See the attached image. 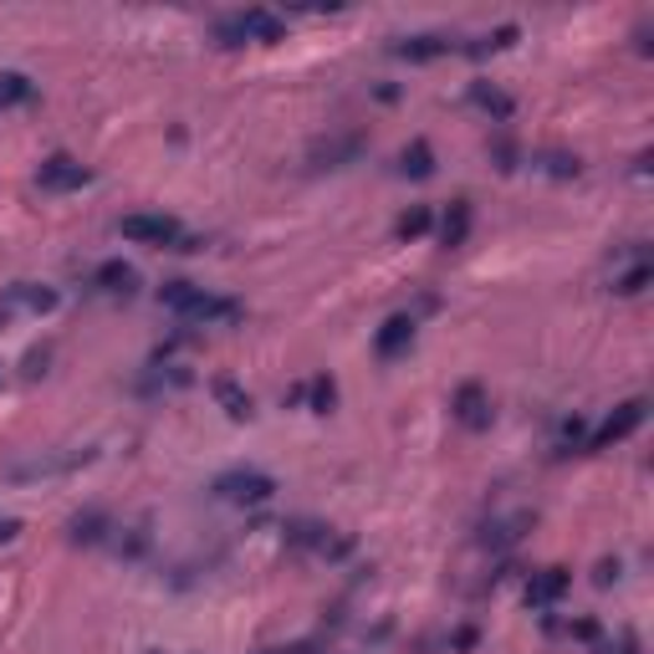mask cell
Returning a JSON list of instances; mask_svg holds the SVG:
<instances>
[{
	"instance_id": "20",
	"label": "cell",
	"mask_w": 654,
	"mask_h": 654,
	"mask_svg": "<svg viewBox=\"0 0 654 654\" xmlns=\"http://www.w3.org/2000/svg\"><path fill=\"white\" fill-rule=\"evenodd\" d=\"M517 36H521L517 26H496V31H486V36H471V42H461L455 52H465V57H496V52H506Z\"/></svg>"
},
{
	"instance_id": "24",
	"label": "cell",
	"mask_w": 654,
	"mask_h": 654,
	"mask_svg": "<svg viewBox=\"0 0 654 654\" xmlns=\"http://www.w3.org/2000/svg\"><path fill=\"white\" fill-rule=\"evenodd\" d=\"M521 527H532L527 511H517V517H496L486 532H481V542H486V548H511V542L521 537Z\"/></svg>"
},
{
	"instance_id": "25",
	"label": "cell",
	"mask_w": 654,
	"mask_h": 654,
	"mask_svg": "<svg viewBox=\"0 0 654 654\" xmlns=\"http://www.w3.org/2000/svg\"><path fill=\"white\" fill-rule=\"evenodd\" d=\"M430 225H435L430 205H409V210L399 215V225H394V236H399V240H419L425 230H430Z\"/></svg>"
},
{
	"instance_id": "9",
	"label": "cell",
	"mask_w": 654,
	"mask_h": 654,
	"mask_svg": "<svg viewBox=\"0 0 654 654\" xmlns=\"http://www.w3.org/2000/svg\"><path fill=\"white\" fill-rule=\"evenodd\" d=\"M36 184L52 194H67V190L92 184V169L82 159H72V154H52V159H42V169H36Z\"/></svg>"
},
{
	"instance_id": "10",
	"label": "cell",
	"mask_w": 654,
	"mask_h": 654,
	"mask_svg": "<svg viewBox=\"0 0 654 654\" xmlns=\"http://www.w3.org/2000/svg\"><path fill=\"white\" fill-rule=\"evenodd\" d=\"M455 36H446V31H419V36H394L388 42V57H399V61H435V57H446V52H455Z\"/></svg>"
},
{
	"instance_id": "3",
	"label": "cell",
	"mask_w": 654,
	"mask_h": 654,
	"mask_svg": "<svg viewBox=\"0 0 654 654\" xmlns=\"http://www.w3.org/2000/svg\"><path fill=\"white\" fill-rule=\"evenodd\" d=\"M98 450H42V455H31V461H15L11 471H5V481H15V486H31V481H52V476H72L77 465H88Z\"/></svg>"
},
{
	"instance_id": "15",
	"label": "cell",
	"mask_w": 654,
	"mask_h": 654,
	"mask_svg": "<svg viewBox=\"0 0 654 654\" xmlns=\"http://www.w3.org/2000/svg\"><path fill=\"white\" fill-rule=\"evenodd\" d=\"M363 154V138L358 134H342V138H327V144H313V169H342Z\"/></svg>"
},
{
	"instance_id": "26",
	"label": "cell",
	"mask_w": 654,
	"mask_h": 654,
	"mask_svg": "<svg viewBox=\"0 0 654 654\" xmlns=\"http://www.w3.org/2000/svg\"><path fill=\"white\" fill-rule=\"evenodd\" d=\"M108 532H113V521L103 511H88V517L72 521V542H108Z\"/></svg>"
},
{
	"instance_id": "17",
	"label": "cell",
	"mask_w": 654,
	"mask_h": 654,
	"mask_svg": "<svg viewBox=\"0 0 654 654\" xmlns=\"http://www.w3.org/2000/svg\"><path fill=\"white\" fill-rule=\"evenodd\" d=\"M654 282V267H650V256H634V267H624V271H613V297H640L644 286Z\"/></svg>"
},
{
	"instance_id": "8",
	"label": "cell",
	"mask_w": 654,
	"mask_h": 654,
	"mask_svg": "<svg viewBox=\"0 0 654 654\" xmlns=\"http://www.w3.org/2000/svg\"><path fill=\"white\" fill-rule=\"evenodd\" d=\"M57 286H42V282H15L11 292H5V302H0V317H46L57 313Z\"/></svg>"
},
{
	"instance_id": "4",
	"label": "cell",
	"mask_w": 654,
	"mask_h": 654,
	"mask_svg": "<svg viewBox=\"0 0 654 654\" xmlns=\"http://www.w3.org/2000/svg\"><path fill=\"white\" fill-rule=\"evenodd\" d=\"M282 532H286V542H292V548L313 552V557H327V563H342V557L353 552V542H348L342 532H332V527H323V521H307V517L286 521Z\"/></svg>"
},
{
	"instance_id": "22",
	"label": "cell",
	"mask_w": 654,
	"mask_h": 654,
	"mask_svg": "<svg viewBox=\"0 0 654 654\" xmlns=\"http://www.w3.org/2000/svg\"><path fill=\"white\" fill-rule=\"evenodd\" d=\"M394 169H399L404 179H430L435 174V149L425 144V138H415V144L399 154V164H394Z\"/></svg>"
},
{
	"instance_id": "16",
	"label": "cell",
	"mask_w": 654,
	"mask_h": 654,
	"mask_svg": "<svg viewBox=\"0 0 654 654\" xmlns=\"http://www.w3.org/2000/svg\"><path fill=\"white\" fill-rule=\"evenodd\" d=\"M210 394H215V404H221L225 415L236 419V425H246V419H256V404H251V394L236 384V379H215L210 384Z\"/></svg>"
},
{
	"instance_id": "12",
	"label": "cell",
	"mask_w": 654,
	"mask_h": 654,
	"mask_svg": "<svg viewBox=\"0 0 654 654\" xmlns=\"http://www.w3.org/2000/svg\"><path fill=\"white\" fill-rule=\"evenodd\" d=\"M415 327H419V323H415L409 313H394L384 327H379V338H373V353H379V358L409 353V348H415Z\"/></svg>"
},
{
	"instance_id": "21",
	"label": "cell",
	"mask_w": 654,
	"mask_h": 654,
	"mask_svg": "<svg viewBox=\"0 0 654 654\" xmlns=\"http://www.w3.org/2000/svg\"><path fill=\"white\" fill-rule=\"evenodd\" d=\"M36 98V82L26 72H0V113H11V108H26Z\"/></svg>"
},
{
	"instance_id": "1",
	"label": "cell",
	"mask_w": 654,
	"mask_h": 654,
	"mask_svg": "<svg viewBox=\"0 0 654 654\" xmlns=\"http://www.w3.org/2000/svg\"><path fill=\"white\" fill-rule=\"evenodd\" d=\"M159 302L174 317L194 323V327H230V323H240V302L215 297V292H205V286H194V282H164Z\"/></svg>"
},
{
	"instance_id": "14",
	"label": "cell",
	"mask_w": 654,
	"mask_h": 654,
	"mask_svg": "<svg viewBox=\"0 0 654 654\" xmlns=\"http://www.w3.org/2000/svg\"><path fill=\"white\" fill-rule=\"evenodd\" d=\"M92 286H98L103 297H134L138 271L128 267V261H103V267L92 271Z\"/></svg>"
},
{
	"instance_id": "6",
	"label": "cell",
	"mask_w": 654,
	"mask_h": 654,
	"mask_svg": "<svg viewBox=\"0 0 654 654\" xmlns=\"http://www.w3.org/2000/svg\"><path fill=\"white\" fill-rule=\"evenodd\" d=\"M210 490L230 506H261L277 496V481H271L267 471H225V476L210 481Z\"/></svg>"
},
{
	"instance_id": "7",
	"label": "cell",
	"mask_w": 654,
	"mask_h": 654,
	"mask_svg": "<svg viewBox=\"0 0 654 654\" xmlns=\"http://www.w3.org/2000/svg\"><path fill=\"white\" fill-rule=\"evenodd\" d=\"M644 415H650V404H644V399H624L619 409L604 415V425L588 435V446H583V450H609V446H619V440H629V435L644 425Z\"/></svg>"
},
{
	"instance_id": "13",
	"label": "cell",
	"mask_w": 654,
	"mask_h": 654,
	"mask_svg": "<svg viewBox=\"0 0 654 654\" xmlns=\"http://www.w3.org/2000/svg\"><path fill=\"white\" fill-rule=\"evenodd\" d=\"M567 583H573L567 578V567H542V573H532V583H527V604L548 613L552 604L567 594Z\"/></svg>"
},
{
	"instance_id": "28",
	"label": "cell",
	"mask_w": 654,
	"mask_h": 654,
	"mask_svg": "<svg viewBox=\"0 0 654 654\" xmlns=\"http://www.w3.org/2000/svg\"><path fill=\"white\" fill-rule=\"evenodd\" d=\"M598 654H640V640H634V634H619L613 644H598Z\"/></svg>"
},
{
	"instance_id": "5",
	"label": "cell",
	"mask_w": 654,
	"mask_h": 654,
	"mask_svg": "<svg viewBox=\"0 0 654 654\" xmlns=\"http://www.w3.org/2000/svg\"><path fill=\"white\" fill-rule=\"evenodd\" d=\"M282 15L271 11H240L230 15V21H221L215 26V42L221 46H246V42H282Z\"/></svg>"
},
{
	"instance_id": "11",
	"label": "cell",
	"mask_w": 654,
	"mask_h": 654,
	"mask_svg": "<svg viewBox=\"0 0 654 654\" xmlns=\"http://www.w3.org/2000/svg\"><path fill=\"white\" fill-rule=\"evenodd\" d=\"M450 409H455V419H461L465 430H486V425H490V394L476 384V379L455 388V399H450Z\"/></svg>"
},
{
	"instance_id": "2",
	"label": "cell",
	"mask_w": 654,
	"mask_h": 654,
	"mask_svg": "<svg viewBox=\"0 0 654 654\" xmlns=\"http://www.w3.org/2000/svg\"><path fill=\"white\" fill-rule=\"evenodd\" d=\"M119 236L134 240V246H154V251H200L205 240L190 236L174 215H149V210H138V215H123L119 221Z\"/></svg>"
},
{
	"instance_id": "27",
	"label": "cell",
	"mask_w": 654,
	"mask_h": 654,
	"mask_svg": "<svg viewBox=\"0 0 654 654\" xmlns=\"http://www.w3.org/2000/svg\"><path fill=\"white\" fill-rule=\"evenodd\" d=\"M307 399H313V415H327L332 404H338V388H332V379H313V384L302 388Z\"/></svg>"
},
{
	"instance_id": "18",
	"label": "cell",
	"mask_w": 654,
	"mask_h": 654,
	"mask_svg": "<svg viewBox=\"0 0 654 654\" xmlns=\"http://www.w3.org/2000/svg\"><path fill=\"white\" fill-rule=\"evenodd\" d=\"M471 103H476L486 119H496V123H506L511 113H517V103H511L501 88H490V82H471Z\"/></svg>"
},
{
	"instance_id": "19",
	"label": "cell",
	"mask_w": 654,
	"mask_h": 654,
	"mask_svg": "<svg viewBox=\"0 0 654 654\" xmlns=\"http://www.w3.org/2000/svg\"><path fill=\"white\" fill-rule=\"evenodd\" d=\"M532 169L537 174H552V179H578L583 159L578 154H563V149H542V154H532Z\"/></svg>"
},
{
	"instance_id": "29",
	"label": "cell",
	"mask_w": 654,
	"mask_h": 654,
	"mask_svg": "<svg viewBox=\"0 0 654 654\" xmlns=\"http://www.w3.org/2000/svg\"><path fill=\"white\" fill-rule=\"evenodd\" d=\"M594 583H598V588L619 583V563H609V557H604V563H598V573H594Z\"/></svg>"
},
{
	"instance_id": "30",
	"label": "cell",
	"mask_w": 654,
	"mask_h": 654,
	"mask_svg": "<svg viewBox=\"0 0 654 654\" xmlns=\"http://www.w3.org/2000/svg\"><path fill=\"white\" fill-rule=\"evenodd\" d=\"M15 532H21V521H15V517H0V542H11Z\"/></svg>"
},
{
	"instance_id": "23",
	"label": "cell",
	"mask_w": 654,
	"mask_h": 654,
	"mask_svg": "<svg viewBox=\"0 0 654 654\" xmlns=\"http://www.w3.org/2000/svg\"><path fill=\"white\" fill-rule=\"evenodd\" d=\"M465 236H471V200H455L446 210V221H440V240L455 251V246H465Z\"/></svg>"
}]
</instances>
